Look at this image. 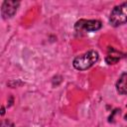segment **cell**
<instances>
[{
  "instance_id": "cell-1",
  "label": "cell",
  "mask_w": 127,
  "mask_h": 127,
  "mask_svg": "<svg viewBox=\"0 0 127 127\" xmlns=\"http://www.w3.org/2000/svg\"><path fill=\"white\" fill-rule=\"evenodd\" d=\"M98 61V53L95 51H88L80 56H77L73 62V67L77 70H85L91 67Z\"/></svg>"
},
{
  "instance_id": "cell-2",
  "label": "cell",
  "mask_w": 127,
  "mask_h": 127,
  "mask_svg": "<svg viewBox=\"0 0 127 127\" xmlns=\"http://www.w3.org/2000/svg\"><path fill=\"white\" fill-rule=\"evenodd\" d=\"M109 23L113 27H118L127 23V2L115 6L109 16Z\"/></svg>"
},
{
  "instance_id": "cell-3",
  "label": "cell",
  "mask_w": 127,
  "mask_h": 127,
  "mask_svg": "<svg viewBox=\"0 0 127 127\" xmlns=\"http://www.w3.org/2000/svg\"><path fill=\"white\" fill-rule=\"evenodd\" d=\"M102 24L98 20H84L77 21L74 25V29L77 32H94L101 28Z\"/></svg>"
},
{
  "instance_id": "cell-4",
  "label": "cell",
  "mask_w": 127,
  "mask_h": 127,
  "mask_svg": "<svg viewBox=\"0 0 127 127\" xmlns=\"http://www.w3.org/2000/svg\"><path fill=\"white\" fill-rule=\"evenodd\" d=\"M19 4L20 3L18 1H13V0L4 1L1 6V15H2L3 19L12 18L15 15V13L17 12Z\"/></svg>"
},
{
  "instance_id": "cell-5",
  "label": "cell",
  "mask_w": 127,
  "mask_h": 127,
  "mask_svg": "<svg viewBox=\"0 0 127 127\" xmlns=\"http://www.w3.org/2000/svg\"><path fill=\"white\" fill-rule=\"evenodd\" d=\"M116 89L120 94H127V72H124L119 76L116 82Z\"/></svg>"
},
{
  "instance_id": "cell-6",
  "label": "cell",
  "mask_w": 127,
  "mask_h": 127,
  "mask_svg": "<svg viewBox=\"0 0 127 127\" xmlns=\"http://www.w3.org/2000/svg\"><path fill=\"white\" fill-rule=\"evenodd\" d=\"M120 57L121 56H120V53L119 52H117L113 48H109V52H108V55L105 58V61H106L107 64H116L119 61Z\"/></svg>"
},
{
  "instance_id": "cell-7",
  "label": "cell",
  "mask_w": 127,
  "mask_h": 127,
  "mask_svg": "<svg viewBox=\"0 0 127 127\" xmlns=\"http://www.w3.org/2000/svg\"><path fill=\"white\" fill-rule=\"evenodd\" d=\"M1 127H14V125L10 121H3L1 123Z\"/></svg>"
},
{
  "instance_id": "cell-8",
  "label": "cell",
  "mask_w": 127,
  "mask_h": 127,
  "mask_svg": "<svg viewBox=\"0 0 127 127\" xmlns=\"http://www.w3.org/2000/svg\"><path fill=\"white\" fill-rule=\"evenodd\" d=\"M4 113H5V109H4V107L2 106V109H1V115H4Z\"/></svg>"
},
{
  "instance_id": "cell-9",
  "label": "cell",
  "mask_w": 127,
  "mask_h": 127,
  "mask_svg": "<svg viewBox=\"0 0 127 127\" xmlns=\"http://www.w3.org/2000/svg\"><path fill=\"white\" fill-rule=\"evenodd\" d=\"M125 120H127V114L125 115Z\"/></svg>"
}]
</instances>
